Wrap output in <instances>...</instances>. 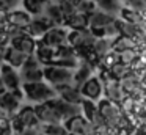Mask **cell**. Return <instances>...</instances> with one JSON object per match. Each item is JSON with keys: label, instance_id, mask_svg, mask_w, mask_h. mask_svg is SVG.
<instances>
[{"label": "cell", "instance_id": "6da1fadb", "mask_svg": "<svg viewBox=\"0 0 146 135\" xmlns=\"http://www.w3.org/2000/svg\"><path fill=\"white\" fill-rule=\"evenodd\" d=\"M22 91L27 99L36 104L50 102L57 97V91L47 82H36V83H22Z\"/></svg>", "mask_w": 146, "mask_h": 135}, {"label": "cell", "instance_id": "7a4b0ae2", "mask_svg": "<svg viewBox=\"0 0 146 135\" xmlns=\"http://www.w3.org/2000/svg\"><path fill=\"white\" fill-rule=\"evenodd\" d=\"M10 126H11V129L19 135L24 129L38 127V126H41V122H39V118H38V115H36L35 107L25 105L17 112L16 116H13V118L10 119Z\"/></svg>", "mask_w": 146, "mask_h": 135}, {"label": "cell", "instance_id": "3957f363", "mask_svg": "<svg viewBox=\"0 0 146 135\" xmlns=\"http://www.w3.org/2000/svg\"><path fill=\"white\" fill-rule=\"evenodd\" d=\"M44 80H47V83L54 88L61 86V85H71L74 80V72L72 69L49 65L44 66Z\"/></svg>", "mask_w": 146, "mask_h": 135}, {"label": "cell", "instance_id": "277c9868", "mask_svg": "<svg viewBox=\"0 0 146 135\" xmlns=\"http://www.w3.org/2000/svg\"><path fill=\"white\" fill-rule=\"evenodd\" d=\"M21 78H22V83L44 82V66L35 55L30 57L24 68L21 69Z\"/></svg>", "mask_w": 146, "mask_h": 135}, {"label": "cell", "instance_id": "5b68a950", "mask_svg": "<svg viewBox=\"0 0 146 135\" xmlns=\"http://www.w3.org/2000/svg\"><path fill=\"white\" fill-rule=\"evenodd\" d=\"M25 96L22 91V88L17 91H7L3 96L0 97V107L3 108V112L8 115V118H13V116L17 115L22 107H21V102H22V97Z\"/></svg>", "mask_w": 146, "mask_h": 135}, {"label": "cell", "instance_id": "8992f818", "mask_svg": "<svg viewBox=\"0 0 146 135\" xmlns=\"http://www.w3.org/2000/svg\"><path fill=\"white\" fill-rule=\"evenodd\" d=\"M66 127L68 134H76V135H93L94 134V126L88 121L86 118H83V115L74 116V118L68 119L66 122H63Z\"/></svg>", "mask_w": 146, "mask_h": 135}, {"label": "cell", "instance_id": "52a82bcc", "mask_svg": "<svg viewBox=\"0 0 146 135\" xmlns=\"http://www.w3.org/2000/svg\"><path fill=\"white\" fill-rule=\"evenodd\" d=\"M77 63H79V60H77V55H76V49L71 47L69 44H66V46L57 49V53H55V58L52 61V65L71 69L74 66H77Z\"/></svg>", "mask_w": 146, "mask_h": 135}, {"label": "cell", "instance_id": "ba28073f", "mask_svg": "<svg viewBox=\"0 0 146 135\" xmlns=\"http://www.w3.org/2000/svg\"><path fill=\"white\" fill-rule=\"evenodd\" d=\"M36 110V115L39 118V122L42 126H47V124H61L63 119L60 118L58 112L55 110V107L52 105V102H46V104H38L35 105Z\"/></svg>", "mask_w": 146, "mask_h": 135}, {"label": "cell", "instance_id": "9c48e42d", "mask_svg": "<svg viewBox=\"0 0 146 135\" xmlns=\"http://www.w3.org/2000/svg\"><path fill=\"white\" fill-rule=\"evenodd\" d=\"M96 38L91 33V30H72L68 35V44L74 49H80V47H93Z\"/></svg>", "mask_w": 146, "mask_h": 135}, {"label": "cell", "instance_id": "30bf717a", "mask_svg": "<svg viewBox=\"0 0 146 135\" xmlns=\"http://www.w3.org/2000/svg\"><path fill=\"white\" fill-rule=\"evenodd\" d=\"M98 110H99V113H101V116L104 118L105 124L116 126L118 122H119L121 113H119V110H118V107L115 105V102H111V100H108V99H102V100H99V104H98Z\"/></svg>", "mask_w": 146, "mask_h": 135}, {"label": "cell", "instance_id": "8fae6325", "mask_svg": "<svg viewBox=\"0 0 146 135\" xmlns=\"http://www.w3.org/2000/svg\"><path fill=\"white\" fill-rule=\"evenodd\" d=\"M50 102H52V105L55 107V110L58 112L60 118L63 119V122H66L68 119L74 118V116L82 115V107L80 105H74V104L64 102L63 99H60V97H55L54 100H50Z\"/></svg>", "mask_w": 146, "mask_h": 135}, {"label": "cell", "instance_id": "7c38bea8", "mask_svg": "<svg viewBox=\"0 0 146 135\" xmlns=\"http://www.w3.org/2000/svg\"><path fill=\"white\" fill-rule=\"evenodd\" d=\"M68 31L63 27H54L46 33V36L42 38L41 43L47 44V46L54 47V49H60V47L68 44Z\"/></svg>", "mask_w": 146, "mask_h": 135}, {"label": "cell", "instance_id": "4fadbf2b", "mask_svg": "<svg viewBox=\"0 0 146 135\" xmlns=\"http://www.w3.org/2000/svg\"><path fill=\"white\" fill-rule=\"evenodd\" d=\"M0 77L3 80L5 86H7L8 91H17L22 88V78L17 74V71L14 68H11L10 65L5 63L3 68H2V72H0Z\"/></svg>", "mask_w": 146, "mask_h": 135}, {"label": "cell", "instance_id": "5bb4252c", "mask_svg": "<svg viewBox=\"0 0 146 135\" xmlns=\"http://www.w3.org/2000/svg\"><path fill=\"white\" fill-rule=\"evenodd\" d=\"M58 97L63 99L64 102H69V104H74V105H82V102L85 100V97L82 96L79 88H76L72 83L71 85H61V86H57L55 88Z\"/></svg>", "mask_w": 146, "mask_h": 135}, {"label": "cell", "instance_id": "9a60e30c", "mask_svg": "<svg viewBox=\"0 0 146 135\" xmlns=\"http://www.w3.org/2000/svg\"><path fill=\"white\" fill-rule=\"evenodd\" d=\"M33 16H30L25 9H16V11H11L8 14V22L7 25H11V27H17L22 28V30H27L29 25L32 24Z\"/></svg>", "mask_w": 146, "mask_h": 135}, {"label": "cell", "instance_id": "2e32d148", "mask_svg": "<svg viewBox=\"0 0 146 135\" xmlns=\"http://www.w3.org/2000/svg\"><path fill=\"white\" fill-rule=\"evenodd\" d=\"M80 93L85 99L88 100H96L101 97V93H102V83L98 77H91L82 88H80Z\"/></svg>", "mask_w": 146, "mask_h": 135}, {"label": "cell", "instance_id": "e0dca14e", "mask_svg": "<svg viewBox=\"0 0 146 135\" xmlns=\"http://www.w3.org/2000/svg\"><path fill=\"white\" fill-rule=\"evenodd\" d=\"M10 46L19 49L21 52L25 53V55L33 57V55H35V52H36V47H38V41H35L33 38H30L29 35H24V36L14 39L13 43L10 44Z\"/></svg>", "mask_w": 146, "mask_h": 135}, {"label": "cell", "instance_id": "ac0fdd59", "mask_svg": "<svg viewBox=\"0 0 146 135\" xmlns=\"http://www.w3.org/2000/svg\"><path fill=\"white\" fill-rule=\"evenodd\" d=\"M29 58H30L29 55L22 53L19 49H16V47L10 46L8 47V52H7V61L5 63L10 65L11 68H14V69H22Z\"/></svg>", "mask_w": 146, "mask_h": 135}, {"label": "cell", "instance_id": "d6986e66", "mask_svg": "<svg viewBox=\"0 0 146 135\" xmlns=\"http://www.w3.org/2000/svg\"><path fill=\"white\" fill-rule=\"evenodd\" d=\"M91 72H93V65H90V63L83 61L82 65L77 68V71L74 72V80H72V85L76 88H82L83 85L86 83V82L91 78Z\"/></svg>", "mask_w": 146, "mask_h": 135}, {"label": "cell", "instance_id": "ffe728a7", "mask_svg": "<svg viewBox=\"0 0 146 135\" xmlns=\"http://www.w3.org/2000/svg\"><path fill=\"white\" fill-rule=\"evenodd\" d=\"M88 21H90V27L91 28H105L108 25L115 24L116 19H115V16H110L107 13L96 11V13L88 16Z\"/></svg>", "mask_w": 146, "mask_h": 135}, {"label": "cell", "instance_id": "44dd1931", "mask_svg": "<svg viewBox=\"0 0 146 135\" xmlns=\"http://www.w3.org/2000/svg\"><path fill=\"white\" fill-rule=\"evenodd\" d=\"M55 53H57V49H54V47H50V46H47V44L39 41L38 47H36V52H35V57L42 63V66H49L54 61Z\"/></svg>", "mask_w": 146, "mask_h": 135}, {"label": "cell", "instance_id": "7402d4cb", "mask_svg": "<svg viewBox=\"0 0 146 135\" xmlns=\"http://www.w3.org/2000/svg\"><path fill=\"white\" fill-rule=\"evenodd\" d=\"M88 25H90L88 16L82 14V13H76L74 16L68 17L66 22H64V27L71 28V31H72V30H86Z\"/></svg>", "mask_w": 146, "mask_h": 135}, {"label": "cell", "instance_id": "603a6c76", "mask_svg": "<svg viewBox=\"0 0 146 135\" xmlns=\"http://www.w3.org/2000/svg\"><path fill=\"white\" fill-rule=\"evenodd\" d=\"M22 5H24V9L30 16L39 17V16L44 14V9L47 6V0H22Z\"/></svg>", "mask_w": 146, "mask_h": 135}, {"label": "cell", "instance_id": "cb8c5ba5", "mask_svg": "<svg viewBox=\"0 0 146 135\" xmlns=\"http://www.w3.org/2000/svg\"><path fill=\"white\" fill-rule=\"evenodd\" d=\"M96 3V6L101 8L102 13H107L110 16H115L118 13H121V5H119V0H93Z\"/></svg>", "mask_w": 146, "mask_h": 135}, {"label": "cell", "instance_id": "d4e9b609", "mask_svg": "<svg viewBox=\"0 0 146 135\" xmlns=\"http://www.w3.org/2000/svg\"><path fill=\"white\" fill-rule=\"evenodd\" d=\"M105 93H107V99L108 100H119L121 99V93H123V90H121V85L118 83V82H115V78H107L105 80Z\"/></svg>", "mask_w": 146, "mask_h": 135}, {"label": "cell", "instance_id": "484cf974", "mask_svg": "<svg viewBox=\"0 0 146 135\" xmlns=\"http://www.w3.org/2000/svg\"><path fill=\"white\" fill-rule=\"evenodd\" d=\"M110 49H113V43H111L110 39H107V38H99V39H96L94 44H93L94 53L99 57H102V58H104L105 55H108Z\"/></svg>", "mask_w": 146, "mask_h": 135}, {"label": "cell", "instance_id": "4316f807", "mask_svg": "<svg viewBox=\"0 0 146 135\" xmlns=\"http://www.w3.org/2000/svg\"><path fill=\"white\" fill-rule=\"evenodd\" d=\"M116 25L119 28V33H123V36L126 38H135L140 35L138 31V27L135 24H130V22H126V21H116Z\"/></svg>", "mask_w": 146, "mask_h": 135}, {"label": "cell", "instance_id": "83f0119b", "mask_svg": "<svg viewBox=\"0 0 146 135\" xmlns=\"http://www.w3.org/2000/svg\"><path fill=\"white\" fill-rule=\"evenodd\" d=\"M80 107H82V115H83V118H86L90 122H93V119H94L96 116H98V113H99L98 105H94V104H93V100L85 99Z\"/></svg>", "mask_w": 146, "mask_h": 135}, {"label": "cell", "instance_id": "f1b7e54d", "mask_svg": "<svg viewBox=\"0 0 146 135\" xmlns=\"http://www.w3.org/2000/svg\"><path fill=\"white\" fill-rule=\"evenodd\" d=\"M132 49H133V41L130 38L121 36L116 39V43H113V50H116L118 53L127 52V50H132Z\"/></svg>", "mask_w": 146, "mask_h": 135}, {"label": "cell", "instance_id": "f546056e", "mask_svg": "<svg viewBox=\"0 0 146 135\" xmlns=\"http://www.w3.org/2000/svg\"><path fill=\"white\" fill-rule=\"evenodd\" d=\"M42 135H68L64 124H47L42 126Z\"/></svg>", "mask_w": 146, "mask_h": 135}, {"label": "cell", "instance_id": "4dcf8cb0", "mask_svg": "<svg viewBox=\"0 0 146 135\" xmlns=\"http://www.w3.org/2000/svg\"><path fill=\"white\" fill-rule=\"evenodd\" d=\"M77 13H82V14H93L96 13V3L93 0H79L77 2Z\"/></svg>", "mask_w": 146, "mask_h": 135}, {"label": "cell", "instance_id": "1f68e13d", "mask_svg": "<svg viewBox=\"0 0 146 135\" xmlns=\"http://www.w3.org/2000/svg\"><path fill=\"white\" fill-rule=\"evenodd\" d=\"M119 61H121V53H118V52H111V53H108V55L104 57V65L108 66L110 69L113 68V66H116Z\"/></svg>", "mask_w": 146, "mask_h": 135}, {"label": "cell", "instance_id": "d6a6232c", "mask_svg": "<svg viewBox=\"0 0 146 135\" xmlns=\"http://www.w3.org/2000/svg\"><path fill=\"white\" fill-rule=\"evenodd\" d=\"M121 14H123V17H124V21H126V22H130V24H135V25H137V22H140V17H138V14H137L135 11L123 9Z\"/></svg>", "mask_w": 146, "mask_h": 135}, {"label": "cell", "instance_id": "836d02e7", "mask_svg": "<svg viewBox=\"0 0 146 135\" xmlns=\"http://www.w3.org/2000/svg\"><path fill=\"white\" fill-rule=\"evenodd\" d=\"M111 72L116 78H126V74L129 72V69H127V65H116L111 68Z\"/></svg>", "mask_w": 146, "mask_h": 135}, {"label": "cell", "instance_id": "e575fe53", "mask_svg": "<svg viewBox=\"0 0 146 135\" xmlns=\"http://www.w3.org/2000/svg\"><path fill=\"white\" fill-rule=\"evenodd\" d=\"M21 2H22V0H2V8L7 9L8 13L16 11V6L19 5Z\"/></svg>", "mask_w": 146, "mask_h": 135}, {"label": "cell", "instance_id": "d590c367", "mask_svg": "<svg viewBox=\"0 0 146 135\" xmlns=\"http://www.w3.org/2000/svg\"><path fill=\"white\" fill-rule=\"evenodd\" d=\"M121 86L124 88V90H127V91H132L133 88L137 86V78L135 77H129V78H123V83H121Z\"/></svg>", "mask_w": 146, "mask_h": 135}, {"label": "cell", "instance_id": "8d00e7d4", "mask_svg": "<svg viewBox=\"0 0 146 135\" xmlns=\"http://www.w3.org/2000/svg\"><path fill=\"white\" fill-rule=\"evenodd\" d=\"M19 135H42V124L38 126V127H29L24 129Z\"/></svg>", "mask_w": 146, "mask_h": 135}, {"label": "cell", "instance_id": "74e56055", "mask_svg": "<svg viewBox=\"0 0 146 135\" xmlns=\"http://www.w3.org/2000/svg\"><path fill=\"white\" fill-rule=\"evenodd\" d=\"M135 52L133 50H127V52H123L121 53V63L123 65H127V63H130L132 60H135Z\"/></svg>", "mask_w": 146, "mask_h": 135}, {"label": "cell", "instance_id": "f35d334b", "mask_svg": "<svg viewBox=\"0 0 146 135\" xmlns=\"http://www.w3.org/2000/svg\"><path fill=\"white\" fill-rule=\"evenodd\" d=\"M10 119H0V135H5L7 130H10Z\"/></svg>", "mask_w": 146, "mask_h": 135}, {"label": "cell", "instance_id": "ab89813d", "mask_svg": "<svg viewBox=\"0 0 146 135\" xmlns=\"http://www.w3.org/2000/svg\"><path fill=\"white\" fill-rule=\"evenodd\" d=\"M126 2H129L135 9H143V8H145V5H146L145 0H126Z\"/></svg>", "mask_w": 146, "mask_h": 135}, {"label": "cell", "instance_id": "60d3db41", "mask_svg": "<svg viewBox=\"0 0 146 135\" xmlns=\"http://www.w3.org/2000/svg\"><path fill=\"white\" fill-rule=\"evenodd\" d=\"M7 46H10V39H8V36H7V33H0V49L2 47H7Z\"/></svg>", "mask_w": 146, "mask_h": 135}, {"label": "cell", "instance_id": "b9f144b4", "mask_svg": "<svg viewBox=\"0 0 146 135\" xmlns=\"http://www.w3.org/2000/svg\"><path fill=\"white\" fill-rule=\"evenodd\" d=\"M8 14H10V13H8L7 9H2V8H0V24L7 25V22H8Z\"/></svg>", "mask_w": 146, "mask_h": 135}, {"label": "cell", "instance_id": "7bdbcfd3", "mask_svg": "<svg viewBox=\"0 0 146 135\" xmlns=\"http://www.w3.org/2000/svg\"><path fill=\"white\" fill-rule=\"evenodd\" d=\"M7 86H5V83H3V80H2V77H0V97L3 96L5 93H7Z\"/></svg>", "mask_w": 146, "mask_h": 135}, {"label": "cell", "instance_id": "ee69618b", "mask_svg": "<svg viewBox=\"0 0 146 135\" xmlns=\"http://www.w3.org/2000/svg\"><path fill=\"white\" fill-rule=\"evenodd\" d=\"M0 119H10V118H8V115L3 112V108H2V107H0Z\"/></svg>", "mask_w": 146, "mask_h": 135}, {"label": "cell", "instance_id": "f6af8a7d", "mask_svg": "<svg viewBox=\"0 0 146 135\" xmlns=\"http://www.w3.org/2000/svg\"><path fill=\"white\" fill-rule=\"evenodd\" d=\"M5 135H17V134L13 130V129H10V130H7V134H5Z\"/></svg>", "mask_w": 146, "mask_h": 135}, {"label": "cell", "instance_id": "bcb514c9", "mask_svg": "<svg viewBox=\"0 0 146 135\" xmlns=\"http://www.w3.org/2000/svg\"><path fill=\"white\" fill-rule=\"evenodd\" d=\"M2 68H3V65H0V72H2Z\"/></svg>", "mask_w": 146, "mask_h": 135}, {"label": "cell", "instance_id": "7dc6e473", "mask_svg": "<svg viewBox=\"0 0 146 135\" xmlns=\"http://www.w3.org/2000/svg\"><path fill=\"white\" fill-rule=\"evenodd\" d=\"M0 8H2V0H0ZM2 9H3V8H2Z\"/></svg>", "mask_w": 146, "mask_h": 135}, {"label": "cell", "instance_id": "c3c4849f", "mask_svg": "<svg viewBox=\"0 0 146 135\" xmlns=\"http://www.w3.org/2000/svg\"><path fill=\"white\" fill-rule=\"evenodd\" d=\"M68 135H76V134H68Z\"/></svg>", "mask_w": 146, "mask_h": 135}]
</instances>
